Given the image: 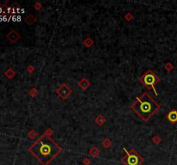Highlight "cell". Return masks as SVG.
<instances>
[{
    "instance_id": "6da1fadb",
    "label": "cell",
    "mask_w": 177,
    "mask_h": 165,
    "mask_svg": "<svg viewBox=\"0 0 177 165\" xmlns=\"http://www.w3.org/2000/svg\"><path fill=\"white\" fill-rule=\"evenodd\" d=\"M29 151L42 165H49L62 151V148L46 132L29 147Z\"/></svg>"
},
{
    "instance_id": "7a4b0ae2",
    "label": "cell",
    "mask_w": 177,
    "mask_h": 165,
    "mask_svg": "<svg viewBox=\"0 0 177 165\" xmlns=\"http://www.w3.org/2000/svg\"><path fill=\"white\" fill-rule=\"evenodd\" d=\"M131 108L142 120H148L159 110L160 105L149 96V93H143L140 97H137Z\"/></svg>"
},
{
    "instance_id": "3957f363",
    "label": "cell",
    "mask_w": 177,
    "mask_h": 165,
    "mask_svg": "<svg viewBox=\"0 0 177 165\" xmlns=\"http://www.w3.org/2000/svg\"><path fill=\"white\" fill-rule=\"evenodd\" d=\"M124 151L126 153L125 157L122 158V163L125 165H141L143 163V158L141 157L139 153L136 151L135 149L128 151L124 148Z\"/></svg>"
},
{
    "instance_id": "277c9868",
    "label": "cell",
    "mask_w": 177,
    "mask_h": 165,
    "mask_svg": "<svg viewBox=\"0 0 177 165\" xmlns=\"http://www.w3.org/2000/svg\"><path fill=\"white\" fill-rule=\"evenodd\" d=\"M160 81V79L155 74V72L151 70H147V72L141 78V82L145 85L146 87L150 88L152 89L153 91L155 92L156 96L158 95V93L156 92V90L155 89V85Z\"/></svg>"
},
{
    "instance_id": "5b68a950",
    "label": "cell",
    "mask_w": 177,
    "mask_h": 165,
    "mask_svg": "<svg viewBox=\"0 0 177 165\" xmlns=\"http://www.w3.org/2000/svg\"><path fill=\"white\" fill-rule=\"evenodd\" d=\"M19 38H20L19 34L15 30H11L10 33L7 34V39L10 40V42H16Z\"/></svg>"
},
{
    "instance_id": "8992f818",
    "label": "cell",
    "mask_w": 177,
    "mask_h": 165,
    "mask_svg": "<svg viewBox=\"0 0 177 165\" xmlns=\"http://www.w3.org/2000/svg\"><path fill=\"white\" fill-rule=\"evenodd\" d=\"M167 118H168V120H169L170 122H172V123L176 122L177 121V112L175 110L170 111L169 113L168 114Z\"/></svg>"
},
{
    "instance_id": "52a82bcc",
    "label": "cell",
    "mask_w": 177,
    "mask_h": 165,
    "mask_svg": "<svg viewBox=\"0 0 177 165\" xmlns=\"http://www.w3.org/2000/svg\"><path fill=\"white\" fill-rule=\"evenodd\" d=\"M4 74H5V76H6L8 78H12L14 76V75H15V72H14V70L10 68V69H8L6 72H5Z\"/></svg>"
},
{
    "instance_id": "ba28073f",
    "label": "cell",
    "mask_w": 177,
    "mask_h": 165,
    "mask_svg": "<svg viewBox=\"0 0 177 165\" xmlns=\"http://www.w3.org/2000/svg\"><path fill=\"white\" fill-rule=\"evenodd\" d=\"M33 21H34V18H33V16H29L28 17H26V18H25V22H28L29 24H30V23L33 22Z\"/></svg>"
}]
</instances>
